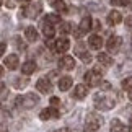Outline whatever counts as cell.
Instances as JSON below:
<instances>
[{
  "mask_svg": "<svg viewBox=\"0 0 132 132\" xmlns=\"http://www.w3.org/2000/svg\"><path fill=\"white\" fill-rule=\"evenodd\" d=\"M101 75L103 73H101L100 67H96V69L85 73V82H87V85H90V87H96V85H100V82H101Z\"/></svg>",
  "mask_w": 132,
  "mask_h": 132,
  "instance_id": "obj_4",
  "label": "cell"
},
{
  "mask_svg": "<svg viewBox=\"0 0 132 132\" xmlns=\"http://www.w3.org/2000/svg\"><path fill=\"white\" fill-rule=\"evenodd\" d=\"M88 93V87H85V85H77V87L73 88V93H72V98L75 100H82L85 98Z\"/></svg>",
  "mask_w": 132,
  "mask_h": 132,
  "instance_id": "obj_13",
  "label": "cell"
},
{
  "mask_svg": "<svg viewBox=\"0 0 132 132\" xmlns=\"http://www.w3.org/2000/svg\"><path fill=\"white\" fill-rule=\"evenodd\" d=\"M39 103V96L34 93H26L24 96H16L15 98V104L23 109H31Z\"/></svg>",
  "mask_w": 132,
  "mask_h": 132,
  "instance_id": "obj_3",
  "label": "cell"
},
{
  "mask_svg": "<svg viewBox=\"0 0 132 132\" xmlns=\"http://www.w3.org/2000/svg\"><path fill=\"white\" fill-rule=\"evenodd\" d=\"M38 69V65H36V62L34 60H26L23 65H21V72L24 73V75H31V73H34V70Z\"/></svg>",
  "mask_w": 132,
  "mask_h": 132,
  "instance_id": "obj_15",
  "label": "cell"
},
{
  "mask_svg": "<svg viewBox=\"0 0 132 132\" xmlns=\"http://www.w3.org/2000/svg\"><path fill=\"white\" fill-rule=\"evenodd\" d=\"M41 28H43V34L46 36V39H51L55 34V29H54V24L52 23H49V21H44L41 23Z\"/></svg>",
  "mask_w": 132,
  "mask_h": 132,
  "instance_id": "obj_10",
  "label": "cell"
},
{
  "mask_svg": "<svg viewBox=\"0 0 132 132\" xmlns=\"http://www.w3.org/2000/svg\"><path fill=\"white\" fill-rule=\"evenodd\" d=\"M88 44H90V47H91V49L100 51V49H101V46H103V39H101L100 34H91V36L88 38Z\"/></svg>",
  "mask_w": 132,
  "mask_h": 132,
  "instance_id": "obj_11",
  "label": "cell"
},
{
  "mask_svg": "<svg viewBox=\"0 0 132 132\" xmlns=\"http://www.w3.org/2000/svg\"><path fill=\"white\" fill-rule=\"evenodd\" d=\"M2 2H3V0H0V5H2Z\"/></svg>",
  "mask_w": 132,
  "mask_h": 132,
  "instance_id": "obj_41",
  "label": "cell"
},
{
  "mask_svg": "<svg viewBox=\"0 0 132 132\" xmlns=\"http://www.w3.org/2000/svg\"><path fill=\"white\" fill-rule=\"evenodd\" d=\"M44 20H46V21H49V23H52V24L60 23V16H57V15H47Z\"/></svg>",
  "mask_w": 132,
  "mask_h": 132,
  "instance_id": "obj_26",
  "label": "cell"
},
{
  "mask_svg": "<svg viewBox=\"0 0 132 132\" xmlns=\"http://www.w3.org/2000/svg\"><path fill=\"white\" fill-rule=\"evenodd\" d=\"M5 67L10 70H15L18 67V55L16 54H10L5 57Z\"/></svg>",
  "mask_w": 132,
  "mask_h": 132,
  "instance_id": "obj_14",
  "label": "cell"
},
{
  "mask_svg": "<svg viewBox=\"0 0 132 132\" xmlns=\"http://www.w3.org/2000/svg\"><path fill=\"white\" fill-rule=\"evenodd\" d=\"M52 8H55L57 12H67V5H65L64 0H52Z\"/></svg>",
  "mask_w": 132,
  "mask_h": 132,
  "instance_id": "obj_24",
  "label": "cell"
},
{
  "mask_svg": "<svg viewBox=\"0 0 132 132\" xmlns=\"http://www.w3.org/2000/svg\"><path fill=\"white\" fill-rule=\"evenodd\" d=\"M15 44L18 46V49H21V51H24V47H26V46H24L21 41H20V38H15Z\"/></svg>",
  "mask_w": 132,
  "mask_h": 132,
  "instance_id": "obj_32",
  "label": "cell"
},
{
  "mask_svg": "<svg viewBox=\"0 0 132 132\" xmlns=\"http://www.w3.org/2000/svg\"><path fill=\"white\" fill-rule=\"evenodd\" d=\"M98 62H100L101 65H104V67H109V65L113 64V59H111L108 54L100 52V54H98Z\"/></svg>",
  "mask_w": 132,
  "mask_h": 132,
  "instance_id": "obj_23",
  "label": "cell"
},
{
  "mask_svg": "<svg viewBox=\"0 0 132 132\" xmlns=\"http://www.w3.org/2000/svg\"><path fill=\"white\" fill-rule=\"evenodd\" d=\"M36 88L41 91V93L47 95V93H51V91H52V83H51L47 78H39L38 82H36Z\"/></svg>",
  "mask_w": 132,
  "mask_h": 132,
  "instance_id": "obj_8",
  "label": "cell"
},
{
  "mask_svg": "<svg viewBox=\"0 0 132 132\" xmlns=\"http://www.w3.org/2000/svg\"><path fill=\"white\" fill-rule=\"evenodd\" d=\"M57 118H60V113L57 111V108H46V109H43L41 113H39V119L41 121H47V119H57Z\"/></svg>",
  "mask_w": 132,
  "mask_h": 132,
  "instance_id": "obj_6",
  "label": "cell"
},
{
  "mask_svg": "<svg viewBox=\"0 0 132 132\" xmlns=\"http://www.w3.org/2000/svg\"><path fill=\"white\" fill-rule=\"evenodd\" d=\"M100 88L103 90V91H109V90H111V83H109V82H103V83L100 85Z\"/></svg>",
  "mask_w": 132,
  "mask_h": 132,
  "instance_id": "obj_30",
  "label": "cell"
},
{
  "mask_svg": "<svg viewBox=\"0 0 132 132\" xmlns=\"http://www.w3.org/2000/svg\"><path fill=\"white\" fill-rule=\"evenodd\" d=\"M0 111H2V103H0Z\"/></svg>",
  "mask_w": 132,
  "mask_h": 132,
  "instance_id": "obj_40",
  "label": "cell"
},
{
  "mask_svg": "<svg viewBox=\"0 0 132 132\" xmlns=\"http://www.w3.org/2000/svg\"><path fill=\"white\" fill-rule=\"evenodd\" d=\"M75 52H77V55H78V57L83 60L85 64H90V62H91V55L87 52V51H83V46H82V44H78V46H77Z\"/></svg>",
  "mask_w": 132,
  "mask_h": 132,
  "instance_id": "obj_17",
  "label": "cell"
},
{
  "mask_svg": "<svg viewBox=\"0 0 132 132\" xmlns=\"http://www.w3.org/2000/svg\"><path fill=\"white\" fill-rule=\"evenodd\" d=\"M91 24H93V20H91L90 16H85L82 21H80V26H78V31L80 33H88L90 29H91Z\"/></svg>",
  "mask_w": 132,
  "mask_h": 132,
  "instance_id": "obj_16",
  "label": "cell"
},
{
  "mask_svg": "<svg viewBox=\"0 0 132 132\" xmlns=\"http://www.w3.org/2000/svg\"><path fill=\"white\" fill-rule=\"evenodd\" d=\"M93 104L100 111H109L116 106V100L108 93H96L93 96Z\"/></svg>",
  "mask_w": 132,
  "mask_h": 132,
  "instance_id": "obj_1",
  "label": "cell"
},
{
  "mask_svg": "<svg viewBox=\"0 0 132 132\" xmlns=\"http://www.w3.org/2000/svg\"><path fill=\"white\" fill-rule=\"evenodd\" d=\"M70 31H72V24H70V23L65 21V23L60 24V34H69Z\"/></svg>",
  "mask_w": 132,
  "mask_h": 132,
  "instance_id": "obj_25",
  "label": "cell"
},
{
  "mask_svg": "<svg viewBox=\"0 0 132 132\" xmlns=\"http://www.w3.org/2000/svg\"><path fill=\"white\" fill-rule=\"evenodd\" d=\"M108 21H109V24H119L122 21V15H121L118 10H113V12L108 15Z\"/></svg>",
  "mask_w": 132,
  "mask_h": 132,
  "instance_id": "obj_20",
  "label": "cell"
},
{
  "mask_svg": "<svg viewBox=\"0 0 132 132\" xmlns=\"http://www.w3.org/2000/svg\"><path fill=\"white\" fill-rule=\"evenodd\" d=\"M72 78L70 77H62V78H59V90L60 91H69L70 87H72Z\"/></svg>",
  "mask_w": 132,
  "mask_h": 132,
  "instance_id": "obj_19",
  "label": "cell"
},
{
  "mask_svg": "<svg viewBox=\"0 0 132 132\" xmlns=\"http://www.w3.org/2000/svg\"><path fill=\"white\" fill-rule=\"evenodd\" d=\"M126 28L132 29V15H129V16H126Z\"/></svg>",
  "mask_w": 132,
  "mask_h": 132,
  "instance_id": "obj_31",
  "label": "cell"
},
{
  "mask_svg": "<svg viewBox=\"0 0 132 132\" xmlns=\"http://www.w3.org/2000/svg\"><path fill=\"white\" fill-rule=\"evenodd\" d=\"M3 91H5V85L0 83V93H3Z\"/></svg>",
  "mask_w": 132,
  "mask_h": 132,
  "instance_id": "obj_37",
  "label": "cell"
},
{
  "mask_svg": "<svg viewBox=\"0 0 132 132\" xmlns=\"http://www.w3.org/2000/svg\"><path fill=\"white\" fill-rule=\"evenodd\" d=\"M121 44H122V39H121L119 36H111L108 39V43H106V47H108L109 52H118Z\"/></svg>",
  "mask_w": 132,
  "mask_h": 132,
  "instance_id": "obj_7",
  "label": "cell"
},
{
  "mask_svg": "<svg viewBox=\"0 0 132 132\" xmlns=\"http://www.w3.org/2000/svg\"><path fill=\"white\" fill-rule=\"evenodd\" d=\"M24 36H26L28 41L34 43V41L38 39V31H36V28H34V26H28L26 29H24Z\"/></svg>",
  "mask_w": 132,
  "mask_h": 132,
  "instance_id": "obj_21",
  "label": "cell"
},
{
  "mask_svg": "<svg viewBox=\"0 0 132 132\" xmlns=\"http://www.w3.org/2000/svg\"><path fill=\"white\" fill-rule=\"evenodd\" d=\"M55 132H70V129L69 127H60V129H57Z\"/></svg>",
  "mask_w": 132,
  "mask_h": 132,
  "instance_id": "obj_36",
  "label": "cell"
},
{
  "mask_svg": "<svg viewBox=\"0 0 132 132\" xmlns=\"http://www.w3.org/2000/svg\"><path fill=\"white\" fill-rule=\"evenodd\" d=\"M0 132H8V127L3 122H0Z\"/></svg>",
  "mask_w": 132,
  "mask_h": 132,
  "instance_id": "obj_35",
  "label": "cell"
},
{
  "mask_svg": "<svg viewBox=\"0 0 132 132\" xmlns=\"http://www.w3.org/2000/svg\"><path fill=\"white\" fill-rule=\"evenodd\" d=\"M69 49H70V41L67 38H60L55 41V51L57 52H67Z\"/></svg>",
  "mask_w": 132,
  "mask_h": 132,
  "instance_id": "obj_12",
  "label": "cell"
},
{
  "mask_svg": "<svg viewBox=\"0 0 132 132\" xmlns=\"http://www.w3.org/2000/svg\"><path fill=\"white\" fill-rule=\"evenodd\" d=\"M59 104H60V100L57 96H52V98H51V106H52V108H57Z\"/></svg>",
  "mask_w": 132,
  "mask_h": 132,
  "instance_id": "obj_29",
  "label": "cell"
},
{
  "mask_svg": "<svg viewBox=\"0 0 132 132\" xmlns=\"http://www.w3.org/2000/svg\"><path fill=\"white\" fill-rule=\"evenodd\" d=\"M113 5H130L132 0H111Z\"/></svg>",
  "mask_w": 132,
  "mask_h": 132,
  "instance_id": "obj_28",
  "label": "cell"
},
{
  "mask_svg": "<svg viewBox=\"0 0 132 132\" xmlns=\"http://www.w3.org/2000/svg\"><path fill=\"white\" fill-rule=\"evenodd\" d=\"M104 119L103 116L98 114V113H88L87 118H85V132H95L101 129V126H103Z\"/></svg>",
  "mask_w": 132,
  "mask_h": 132,
  "instance_id": "obj_2",
  "label": "cell"
},
{
  "mask_svg": "<svg viewBox=\"0 0 132 132\" xmlns=\"http://www.w3.org/2000/svg\"><path fill=\"white\" fill-rule=\"evenodd\" d=\"M28 83H29V80H28L26 77H23V78H21V77L13 78V87H15V88H18V90H23Z\"/></svg>",
  "mask_w": 132,
  "mask_h": 132,
  "instance_id": "obj_22",
  "label": "cell"
},
{
  "mask_svg": "<svg viewBox=\"0 0 132 132\" xmlns=\"http://www.w3.org/2000/svg\"><path fill=\"white\" fill-rule=\"evenodd\" d=\"M41 12H43V3H41V2H33L29 7H26V10H24V15H26L28 18H36Z\"/></svg>",
  "mask_w": 132,
  "mask_h": 132,
  "instance_id": "obj_5",
  "label": "cell"
},
{
  "mask_svg": "<svg viewBox=\"0 0 132 132\" xmlns=\"http://www.w3.org/2000/svg\"><path fill=\"white\" fill-rule=\"evenodd\" d=\"M5 49H7V44H5V43H2V44H0V57H2V55H3Z\"/></svg>",
  "mask_w": 132,
  "mask_h": 132,
  "instance_id": "obj_34",
  "label": "cell"
},
{
  "mask_svg": "<svg viewBox=\"0 0 132 132\" xmlns=\"http://www.w3.org/2000/svg\"><path fill=\"white\" fill-rule=\"evenodd\" d=\"M111 132H127V127L121 122L119 119H113L111 121V127H109Z\"/></svg>",
  "mask_w": 132,
  "mask_h": 132,
  "instance_id": "obj_18",
  "label": "cell"
},
{
  "mask_svg": "<svg viewBox=\"0 0 132 132\" xmlns=\"http://www.w3.org/2000/svg\"><path fill=\"white\" fill-rule=\"evenodd\" d=\"M59 67L62 70H72L75 67V60L73 57H70V55H64V57H60L59 60Z\"/></svg>",
  "mask_w": 132,
  "mask_h": 132,
  "instance_id": "obj_9",
  "label": "cell"
},
{
  "mask_svg": "<svg viewBox=\"0 0 132 132\" xmlns=\"http://www.w3.org/2000/svg\"><path fill=\"white\" fill-rule=\"evenodd\" d=\"M7 7L8 8H15L16 7V0H7Z\"/></svg>",
  "mask_w": 132,
  "mask_h": 132,
  "instance_id": "obj_33",
  "label": "cell"
},
{
  "mask_svg": "<svg viewBox=\"0 0 132 132\" xmlns=\"http://www.w3.org/2000/svg\"><path fill=\"white\" fill-rule=\"evenodd\" d=\"M122 88L124 90H132V77H127L126 80H122Z\"/></svg>",
  "mask_w": 132,
  "mask_h": 132,
  "instance_id": "obj_27",
  "label": "cell"
},
{
  "mask_svg": "<svg viewBox=\"0 0 132 132\" xmlns=\"http://www.w3.org/2000/svg\"><path fill=\"white\" fill-rule=\"evenodd\" d=\"M129 126H130V132H132V118H130V122H129Z\"/></svg>",
  "mask_w": 132,
  "mask_h": 132,
  "instance_id": "obj_39",
  "label": "cell"
},
{
  "mask_svg": "<svg viewBox=\"0 0 132 132\" xmlns=\"http://www.w3.org/2000/svg\"><path fill=\"white\" fill-rule=\"evenodd\" d=\"M3 75V67H0V77Z\"/></svg>",
  "mask_w": 132,
  "mask_h": 132,
  "instance_id": "obj_38",
  "label": "cell"
}]
</instances>
